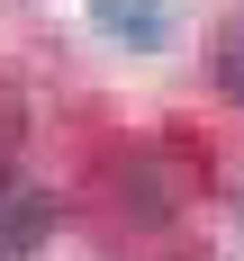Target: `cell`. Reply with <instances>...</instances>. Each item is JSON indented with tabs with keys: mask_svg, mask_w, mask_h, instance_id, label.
I'll return each instance as SVG.
<instances>
[{
	"mask_svg": "<svg viewBox=\"0 0 244 261\" xmlns=\"http://www.w3.org/2000/svg\"><path fill=\"white\" fill-rule=\"evenodd\" d=\"M217 90H226V99L244 108V18L226 27V36H217Z\"/></svg>",
	"mask_w": 244,
	"mask_h": 261,
	"instance_id": "3",
	"label": "cell"
},
{
	"mask_svg": "<svg viewBox=\"0 0 244 261\" xmlns=\"http://www.w3.org/2000/svg\"><path fill=\"white\" fill-rule=\"evenodd\" d=\"M0 189H9V180H0Z\"/></svg>",
	"mask_w": 244,
	"mask_h": 261,
	"instance_id": "4",
	"label": "cell"
},
{
	"mask_svg": "<svg viewBox=\"0 0 244 261\" xmlns=\"http://www.w3.org/2000/svg\"><path fill=\"white\" fill-rule=\"evenodd\" d=\"M54 234V198L46 189H0V261H27Z\"/></svg>",
	"mask_w": 244,
	"mask_h": 261,
	"instance_id": "2",
	"label": "cell"
},
{
	"mask_svg": "<svg viewBox=\"0 0 244 261\" xmlns=\"http://www.w3.org/2000/svg\"><path fill=\"white\" fill-rule=\"evenodd\" d=\"M91 27L108 45H127V54H163L172 45V9L163 0H91Z\"/></svg>",
	"mask_w": 244,
	"mask_h": 261,
	"instance_id": "1",
	"label": "cell"
}]
</instances>
